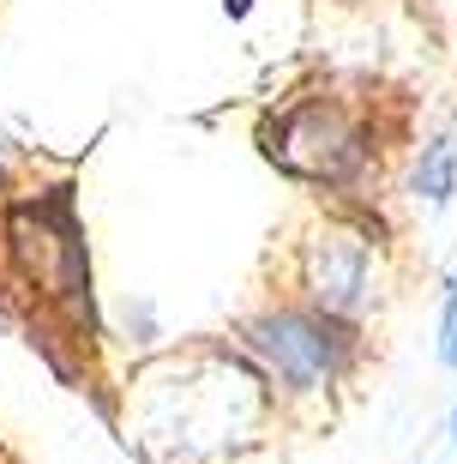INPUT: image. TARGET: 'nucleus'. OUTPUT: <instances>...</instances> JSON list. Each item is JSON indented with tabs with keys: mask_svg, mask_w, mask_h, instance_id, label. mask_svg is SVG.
Listing matches in <instances>:
<instances>
[{
	"mask_svg": "<svg viewBox=\"0 0 457 464\" xmlns=\"http://www.w3.org/2000/svg\"><path fill=\"white\" fill-rule=\"evenodd\" d=\"M6 247H13L18 272L31 277L43 295H54V302H72V295L90 290L85 241H79V229H72V218H67V199L13 211V224H6Z\"/></svg>",
	"mask_w": 457,
	"mask_h": 464,
	"instance_id": "obj_1",
	"label": "nucleus"
},
{
	"mask_svg": "<svg viewBox=\"0 0 457 464\" xmlns=\"http://www.w3.org/2000/svg\"><path fill=\"white\" fill-rule=\"evenodd\" d=\"M271 157L283 163V169H295V175H313V181H343V175L361 169L367 145H361L356 121L343 115V109L307 103V109H295V115L277 127Z\"/></svg>",
	"mask_w": 457,
	"mask_h": 464,
	"instance_id": "obj_2",
	"label": "nucleus"
},
{
	"mask_svg": "<svg viewBox=\"0 0 457 464\" xmlns=\"http://www.w3.org/2000/svg\"><path fill=\"white\" fill-rule=\"evenodd\" d=\"M247 344L265 356V368L283 386H319V380L338 374V362H343L338 326L319 320V314H265V320L247 326Z\"/></svg>",
	"mask_w": 457,
	"mask_h": 464,
	"instance_id": "obj_3",
	"label": "nucleus"
},
{
	"mask_svg": "<svg viewBox=\"0 0 457 464\" xmlns=\"http://www.w3.org/2000/svg\"><path fill=\"white\" fill-rule=\"evenodd\" d=\"M307 290L325 314H356L367 302V247L356 236H319L307 254Z\"/></svg>",
	"mask_w": 457,
	"mask_h": 464,
	"instance_id": "obj_4",
	"label": "nucleus"
},
{
	"mask_svg": "<svg viewBox=\"0 0 457 464\" xmlns=\"http://www.w3.org/2000/svg\"><path fill=\"white\" fill-rule=\"evenodd\" d=\"M457 193V145L452 139H433L422 151V163H415V199H427V206H445Z\"/></svg>",
	"mask_w": 457,
	"mask_h": 464,
	"instance_id": "obj_5",
	"label": "nucleus"
},
{
	"mask_svg": "<svg viewBox=\"0 0 457 464\" xmlns=\"http://www.w3.org/2000/svg\"><path fill=\"white\" fill-rule=\"evenodd\" d=\"M440 356L457 368V284H452V295H445V332H440Z\"/></svg>",
	"mask_w": 457,
	"mask_h": 464,
	"instance_id": "obj_6",
	"label": "nucleus"
},
{
	"mask_svg": "<svg viewBox=\"0 0 457 464\" xmlns=\"http://www.w3.org/2000/svg\"><path fill=\"white\" fill-rule=\"evenodd\" d=\"M452 429H457V416H452Z\"/></svg>",
	"mask_w": 457,
	"mask_h": 464,
	"instance_id": "obj_7",
	"label": "nucleus"
}]
</instances>
